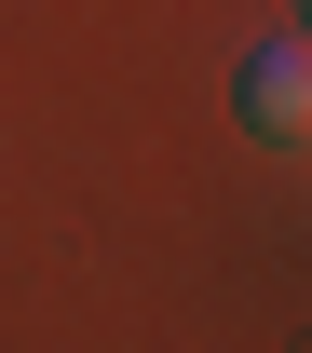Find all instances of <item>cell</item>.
I'll use <instances>...</instances> for the list:
<instances>
[{"instance_id":"7a4b0ae2","label":"cell","mask_w":312,"mask_h":353,"mask_svg":"<svg viewBox=\"0 0 312 353\" xmlns=\"http://www.w3.org/2000/svg\"><path fill=\"white\" fill-rule=\"evenodd\" d=\"M299 28H312V0H299Z\"/></svg>"},{"instance_id":"6da1fadb","label":"cell","mask_w":312,"mask_h":353,"mask_svg":"<svg viewBox=\"0 0 312 353\" xmlns=\"http://www.w3.org/2000/svg\"><path fill=\"white\" fill-rule=\"evenodd\" d=\"M231 109L258 136H312V28H285V41L245 54V68H231Z\"/></svg>"}]
</instances>
